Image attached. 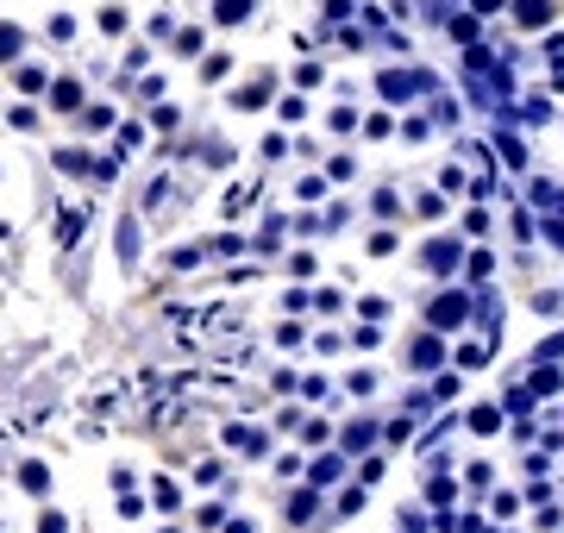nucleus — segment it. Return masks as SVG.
Segmentation results:
<instances>
[{
    "label": "nucleus",
    "instance_id": "nucleus-1",
    "mask_svg": "<svg viewBox=\"0 0 564 533\" xmlns=\"http://www.w3.org/2000/svg\"><path fill=\"white\" fill-rule=\"evenodd\" d=\"M220 19H245V0H220Z\"/></svg>",
    "mask_w": 564,
    "mask_h": 533
}]
</instances>
